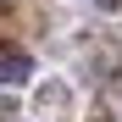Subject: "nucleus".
Listing matches in <instances>:
<instances>
[{"mask_svg": "<svg viewBox=\"0 0 122 122\" xmlns=\"http://www.w3.org/2000/svg\"><path fill=\"white\" fill-rule=\"evenodd\" d=\"M94 6H100V11H117V6H122V0H94Z\"/></svg>", "mask_w": 122, "mask_h": 122, "instance_id": "f03ea898", "label": "nucleus"}, {"mask_svg": "<svg viewBox=\"0 0 122 122\" xmlns=\"http://www.w3.org/2000/svg\"><path fill=\"white\" fill-rule=\"evenodd\" d=\"M28 72H33L28 56H0V83H28Z\"/></svg>", "mask_w": 122, "mask_h": 122, "instance_id": "f257e3e1", "label": "nucleus"}]
</instances>
